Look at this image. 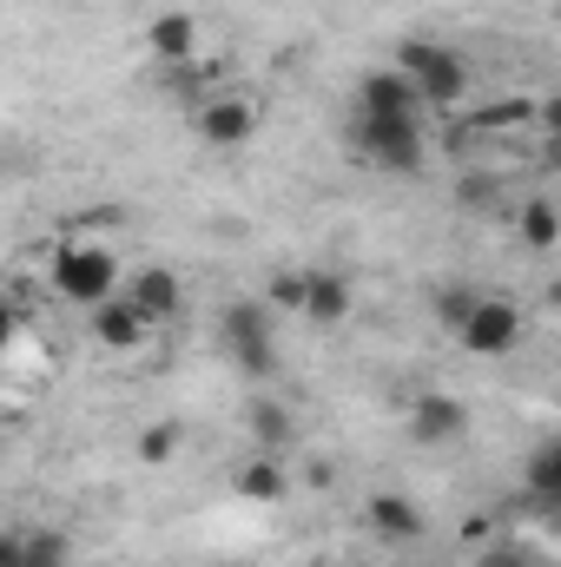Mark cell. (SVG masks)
Here are the masks:
<instances>
[{
    "label": "cell",
    "mask_w": 561,
    "mask_h": 567,
    "mask_svg": "<svg viewBox=\"0 0 561 567\" xmlns=\"http://www.w3.org/2000/svg\"><path fill=\"white\" fill-rule=\"evenodd\" d=\"M218 343H225V357L238 363V377L245 383H272L278 377V337H272V303H225V317H218Z\"/></svg>",
    "instance_id": "obj_1"
},
{
    "label": "cell",
    "mask_w": 561,
    "mask_h": 567,
    "mask_svg": "<svg viewBox=\"0 0 561 567\" xmlns=\"http://www.w3.org/2000/svg\"><path fill=\"white\" fill-rule=\"evenodd\" d=\"M47 284H53V297H67V303H80V310H93V303H106V297H120V258L106 251V245H60L53 251V265H47Z\"/></svg>",
    "instance_id": "obj_2"
},
{
    "label": "cell",
    "mask_w": 561,
    "mask_h": 567,
    "mask_svg": "<svg viewBox=\"0 0 561 567\" xmlns=\"http://www.w3.org/2000/svg\"><path fill=\"white\" fill-rule=\"evenodd\" d=\"M350 145H357L364 165H377V172H390V178H417L422 165H429L422 120H370V113H357Z\"/></svg>",
    "instance_id": "obj_3"
},
{
    "label": "cell",
    "mask_w": 561,
    "mask_h": 567,
    "mask_svg": "<svg viewBox=\"0 0 561 567\" xmlns=\"http://www.w3.org/2000/svg\"><path fill=\"white\" fill-rule=\"evenodd\" d=\"M397 73L410 80V93L422 106H456L469 93V60L456 47H442V40H404L397 47Z\"/></svg>",
    "instance_id": "obj_4"
},
{
    "label": "cell",
    "mask_w": 561,
    "mask_h": 567,
    "mask_svg": "<svg viewBox=\"0 0 561 567\" xmlns=\"http://www.w3.org/2000/svg\"><path fill=\"white\" fill-rule=\"evenodd\" d=\"M456 343H462L469 357H509V350L522 343V310H516L509 297H476L469 317L456 323Z\"/></svg>",
    "instance_id": "obj_5"
},
{
    "label": "cell",
    "mask_w": 561,
    "mask_h": 567,
    "mask_svg": "<svg viewBox=\"0 0 561 567\" xmlns=\"http://www.w3.org/2000/svg\"><path fill=\"white\" fill-rule=\"evenodd\" d=\"M192 133H198L205 145H218V152H238V145H252V133H258V106H252V100H238V93L198 100Z\"/></svg>",
    "instance_id": "obj_6"
},
{
    "label": "cell",
    "mask_w": 561,
    "mask_h": 567,
    "mask_svg": "<svg viewBox=\"0 0 561 567\" xmlns=\"http://www.w3.org/2000/svg\"><path fill=\"white\" fill-rule=\"evenodd\" d=\"M469 435V410L442 390H417L410 396V442L417 449H456Z\"/></svg>",
    "instance_id": "obj_7"
},
{
    "label": "cell",
    "mask_w": 561,
    "mask_h": 567,
    "mask_svg": "<svg viewBox=\"0 0 561 567\" xmlns=\"http://www.w3.org/2000/svg\"><path fill=\"white\" fill-rule=\"evenodd\" d=\"M364 528H370L377 542H397V548H404V542H422L429 522H422V508L410 502V495H397V488H370V495H364Z\"/></svg>",
    "instance_id": "obj_8"
},
{
    "label": "cell",
    "mask_w": 561,
    "mask_h": 567,
    "mask_svg": "<svg viewBox=\"0 0 561 567\" xmlns=\"http://www.w3.org/2000/svg\"><path fill=\"white\" fill-rule=\"evenodd\" d=\"M120 297L140 310L145 323H172L178 303H185V290H178V278H172L165 265H140L133 278H120Z\"/></svg>",
    "instance_id": "obj_9"
},
{
    "label": "cell",
    "mask_w": 561,
    "mask_h": 567,
    "mask_svg": "<svg viewBox=\"0 0 561 567\" xmlns=\"http://www.w3.org/2000/svg\"><path fill=\"white\" fill-rule=\"evenodd\" d=\"M417 106L422 100L410 93V80L397 66H377L357 80V113H370V120H417Z\"/></svg>",
    "instance_id": "obj_10"
},
{
    "label": "cell",
    "mask_w": 561,
    "mask_h": 567,
    "mask_svg": "<svg viewBox=\"0 0 561 567\" xmlns=\"http://www.w3.org/2000/svg\"><path fill=\"white\" fill-rule=\"evenodd\" d=\"M245 435H252L265 455H284V449L297 442V416L284 410L278 396H265V390H258V396H245Z\"/></svg>",
    "instance_id": "obj_11"
},
{
    "label": "cell",
    "mask_w": 561,
    "mask_h": 567,
    "mask_svg": "<svg viewBox=\"0 0 561 567\" xmlns=\"http://www.w3.org/2000/svg\"><path fill=\"white\" fill-rule=\"evenodd\" d=\"M145 47H152V60L159 66H185V60H198V20L192 13H159L152 27H145Z\"/></svg>",
    "instance_id": "obj_12"
},
{
    "label": "cell",
    "mask_w": 561,
    "mask_h": 567,
    "mask_svg": "<svg viewBox=\"0 0 561 567\" xmlns=\"http://www.w3.org/2000/svg\"><path fill=\"white\" fill-rule=\"evenodd\" d=\"M145 330H152V323H145L126 297H106V303H93V343H100V350H140Z\"/></svg>",
    "instance_id": "obj_13"
},
{
    "label": "cell",
    "mask_w": 561,
    "mask_h": 567,
    "mask_svg": "<svg viewBox=\"0 0 561 567\" xmlns=\"http://www.w3.org/2000/svg\"><path fill=\"white\" fill-rule=\"evenodd\" d=\"M297 317H310V323H344V317H350V278H337V271H304V303H297Z\"/></svg>",
    "instance_id": "obj_14"
},
{
    "label": "cell",
    "mask_w": 561,
    "mask_h": 567,
    "mask_svg": "<svg viewBox=\"0 0 561 567\" xmlns=\"http://www.w3.org/2000/svg\"><path fill=\"white\" fill-rule=\"evenodd\" d=\"M232 488L245 495V502H284V488H290V475H284V462L278 455H245L238 468H232Z\"/></svg>",
    "instance_id": "obj_15"
},
{
    "label": "cell",
    "mask_w": 561,
    "mask_h": 567,
    "mask_svg": "<svg viewBox=\"0 0 561 567\" xmlns=\"http://www.w3.org/2000/svg\"><path fill=\"white\" fill-rule=\"evenodd\" d=\"M516 231H522V245H529V251H549V245L561 238L555 205H549V198H529V205L516 212Z\"/></svg>",
    "instance_id": "obj_16"
},
{
    "label": "cell",
    "mask_w": 561,
    "mask_h": 567,
    "mask_svg": "<svg viewBox=\"0 0 561 567\" xmlns=\"http://www.w3.org/2000/svg\"><path fill=\"white\" fill-rule=\"evenodd\" d=\"M529 495H536L542 508H555V495H561V442H542V449L529 455Z\"/></svg>",
    "instance_id": "obj_17"
},
{
    "label": "cell",
    "mask_w": 561,
    "mask_h": 567,
    "mask_svg": "<svg viewBox=\"0 0 561 567\" xmlns=\"http://www.w3.org/2000/svg\"><path fill=\"white\" fill-rule=\"evenodd\" d=\"M67 561H73V548H67L60 528H33V535L20 542V567H67Z\"/></svg>",
    "instance_id": "obj_18"
},
{
    "label": "cell",
    "mask_w": 561,
    "mask_h": 567,
    "mask_svg": "<svg viewBox=\"0 0 561 567\" xmlns=\"http://www.w3.org/2000/svg\"><path fill=\"white\" fill-rule=\"evenodd\" d=\"M476 567H549L529 542H489V548H476Z\"/></svg>",
    "instance_id": "obj_19"
},
{
    "label": "cell",
    "mask_w": 561,
    "mask_h": 567,
    "mask_svg": "<svg viewBox=\"0 0 561 567\" xmlns=\"http://www.w3.org/2000/svg\"><path fill=\"white\" fill-rule=\"evenodd\" d=\"M178 455V423H145L140 429V462H172Z\"/></svg>",
    "instance_id": "obj_20"
},
{
    "label": "cell",
    "mask_w": 561,
    "mask_h": 567,
    "mask_svg": "<svg viewBox=\"0 0 561 567\" xmlns=\"http://www.w3.org/2000/svg\"><path fill=\"white\" fill-rule=\"evenodd\" d=\"M476 297H482L476 284H442V290H436V310H442V323L456 330V323L469 317V303H476Z\"/></svg>",
    "instance_id": "obj_21"
},
{
    "label": "cell",
    "mask_w": 561,
    "mask_h": 567,
    "mask_svg": "<svg viewBox=\"0 0 561 567\" xmlns=\"http://www.w3.org/2000/svg\"><path fill=\"white\" fill-rule=\"evenodd\" d=\"M265 303L297 310V303H304V271H278V278H272V290H265Z\"/></svg>",
    "instance_id": "obj_22"
},
{
    "label": "cell",
    "mask_w": 561,
    "mask_h": 567,
    "mask_svg": "<svg viewBox=\"0 0 561 567\" xmlns=\"http://www.w3.org/2000/svg\"><path fill=\"white\" fill-rule=\"evenodd\" d=\"M20 542H27V535H7V528H0V567H20Z\"/></svg>",
    "instance_id": "obj_23"
},
{
    "label": "cell",
    "mask_w": 561,
    "mask_h": 567,
    "mask_svg": "<svg viewBox=\"0 0 561 567\" xmlns=\"http://www.w3.org/2000/svg\"><path fill=\"white\" fill-rule=\"evenodd\" d=\"M13 330H20V317H13V310H7V303H0V357H7V350H13Z\"/></svg>",
    "instance_id": "obj_24"
}]
</instances>
